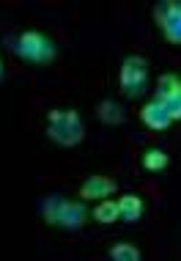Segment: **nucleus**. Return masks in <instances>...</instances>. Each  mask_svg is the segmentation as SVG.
Here are the masks:
<instances>
[{
	"label": "nucleus",
	"mask_w": 181,
	"mask_h": 261,
	"mask_svg": "<svg viewBox=\"0 0 181 261\" xmlns=\"http://www.w3.org/2000/svg\"><path fill=\"white\" fill-rule=\"evenodd\" d=\"M118 212H121V220L124 223H137L143 217V212H145V203H143L140 195L127 193V195L118 198Z\"/></svg>",
	"instance_id": "9"
},
{
	"label": "nucleus",
	"mask_w": 181,
	"mask_h": 261,
	"mask_svg": "<svg viewBox=\"0 0 181 261\" xmlns=\"http://www.w3.org/2000/svg\"><path fill=\"white\" fill-rule=\"evenodd\" d=\"M14 53L22 61L33 63V66H50V63L58 58V47L55 41L41 31H25L19 33L17 41H14Z\"/></svg>",
	"instance_id": "3"
},
{
	"label": "nucleus",
	"mask_w": 181,
	"mask_h": 261,
	"mask_svg": "<svg viewBox=\"0 0 181 261\" xmlns=\"http://www.w3.org/2000/svg\"><path fill=\"white\" fill-rule=\"evenodd\" d=\"M143 168L145 171H151V173H157V171H165V168L170 165V154L168 151H162V149H148L143 154Z\"/></svg>",
	"instance_id": "12"
},
{
	"label": "nucleus",
	"mask_w": 181,
	"mask_h": 261,
	"mask_svg": "<svg viewBox=\"0 0 181 261\" xmlns=\"http://www.w3.org/2000/svg\"><path fill=\"white\" fill-rule=\"evenodd\" d=\"M0 77H3V63H0Z\"/></svg>",
	"instance_id": "14"
},
{
	"label": "nucleus",
	"mask_w": 181,
	"mask_h": 261,
	"mask_svg": "<svg viewBox=\"0 0 181 261\" xmlns=\"http://www.w3.org/2000/svg\"><path fill=\"white\" fill-rule=\"evenodd\" d=\"M96 118H99L102 124L107 126H121L124 121H127V113H124V108L113 99H102L99 105H96Z\"/></svg>",
	"instance_id": "10"
},
{
	"label": "nucleus",
	"mask_w": 181,
	"mask_h": 261,
	"mask_svg": "<svg viewBox=\"0 0 181 261\" xmlns=\"http://www.w3.org/2000/svg\"><path fill=\"white\" fill-rule=\"evenodd\" d=\"M44 132H47V138H50L52 143L66 146V149L80 146L82 140H85V126H82V118H80V113L72 110V108H55V110H50Z\"/></svg>",
	"instance_id": "2"
},
{
	"label": "nucleus",
	"mask_w": 181,
	"mask_h": 261,
	"mask_svg": "<svg viewBox=\"0 0 181 261\" xmlns=\"http://www.w3.org/2000/svg\"><path fill=\"white\" fill-rule=\"evenodd\" d=\"M115 179H110V176H102V173H94L88 176L85 181L80 185V201H107L110 195H115Z\"/></svg>",
	"instance_id": "7"
},
{
	"label": "nucleus",
	"mask_w": 181,
	"mask_h": 261,
	"mask_svg": "<svg viewBox=\"0 0 181 261\" xmlns=\"http://www.w3.org/2000/svg\"><path fill=\"white\" fill-rule=\"evenodd\" d=\"M39 212H41V220L47 225H58V228H66V231H77L88 223L90 212L85 209L82 201H69L64 195H47L41 198L39 203Z\"/></svg>",
	"instance_id": "1"
},
{
	"label": "nucleus",
	"mask_w": 181,
	"mask_h": 261,
	"mask_svg": "<svg viewBox=\"0 0 181 261\" xmlns=\"http://www.w3.org/2000/svg\"><path fill=\"white\" fill-rule=\"evenodd\" d=\"M140 121L148 126V129H154V132H165L173 124V118H170V113L165 110L157 99H151L145 108H140Z\"/></svg>",
	"instance_id": "8"
},
{
	"label": "nucleus",
	"mask_w": 181,
	"mask_h": 261,
	"mask_svg": "<svg viewBox=\"0 0 181 261\" xmlns=\"http://www.w3.org/2000/svg\"><path fill=\"white\" fill-rule=\"evenodd\" d=\"M154 22L170 44H181V0H165L154 6Z\"/></svg>",
	"instance_id": "5"
},
{
	"label": "nucleus",
	"mask_w": 181,
	"mask_h": 261,
	"mask_svg": "<svg viewBox=\"0 0 181 261\" xmlns=\"http://www.w3.org/2000/svg\"><path fill=\"white\" fill-rule=\"evenodd\" d=\"M90 217H94L96 223H102V225L118 223V220H121V212H118V201H113V198L99 201V203H96V209L90 212Z\"/></svg>",
	"instance_id": "11"
},
{
	"label": "nucleus",
	"mask_w": 181,
	"mask_h": 261,
	"mask_svg": "<svg viewBox=\"0 0 181 261\" xmlns=\"http://www.w3.org/2000/svg\"><path fill=\"white\" fill-rule=\"evenodd\" d=\"M107 256H110V261H140V258H143L140 250H137L135 245H129V242L113 245V248L107 250Z\"/></svg>",
	"instance_id": "13"
},
{
	"label": "nucleus",
	"mask_w": 181,
	"mask_h": 261,
	"mask_svg": "<svg viewBox=\"0 0 181 261\" xmlns=\"http://www.w3.org/2000/svg\"><path fill=\"white\" fill-rule=\"evenodd\" d=\"M154 99L170 113L173 121H181V77L178 74H162L157 80Z\"/></svg>",
	"instance_id": "6"
},
{
	"label": "nucleus",
	"mask_w": 181,
	"mask_h": 261,
	"mask_svg": "<svg viewBox=\"0 0 181 261\" xmlns=\"http://www.w3.org/2000/svg\"><path fill=\"white\" fill-rule=\"evenodd\" d=\"M118 83H121L124 96H129V99L140 96L145 86H148V58H143V55H127L121 63V72H118Z\"/></svg>",
	"instance_id": "4"
}]
</instances>
